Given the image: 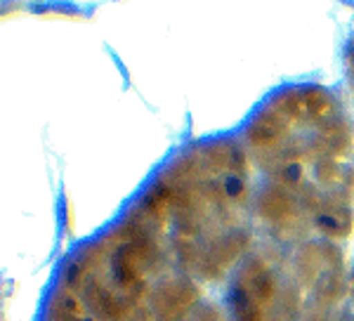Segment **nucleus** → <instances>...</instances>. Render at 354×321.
Masks as SVG:
<instances>
[{
    "instance_id": "nucleus-9",
    "label": "nucleus",
    "mask_w": 354,
    "mask_h": 321,
    "mask_svg": "<svg viewBox=\"0 0 354 321\" xmlns=\"http://www.w3.org/2000/svg\"><path fill=\"white\" fill-rule=\"evenodd\" d=\"M317 147L322 154H326V158H342L352 152V130L345 123V118H340L335 113L333 118H328L326 123H322L317 137Z\"/></svg>"
},
{
    "instance_id": "nucleus-4",
    "label": "nucleus",
    "mask_w": 354,
    "mask_h": 321,
    "mask_svg": "<svg viewBox=\"0 0 354 321\" xmlns=\"http://www.w3.org/2000/svg\"><path fill=\"white\" fill-rule=\"evenodd\" d=\"M317 229L324 232L326 237L342 239L347 234H352L354 215H352V196L347 194H330L328 199H324V205L317 215H314Z\"/></svg>"
},
{
    "instance_id": "nucleus-6",
    "label": "nucleus",
    "mask_w": 354,
    "mask_h": 321,
    "mask_svg": "<svg viewBox=\"0 0 354 321\" xmlns=\"http://www.w3.org/2000/svg\"><path fill=\"white\" fill-rule=\"evenodd\" d=\"M250 246V234L248 232H232L227 237H222L220 241H215L213 248L203 255L201 272H205L208 277H220L225 269H230L234 262L239 260L245 248Z\"/></svg>"
},
{
    "instance_id": "nucleus-14",
    "label": "nucleus",
    "mask_w": 354,
    "mask_h": 321,
    "mask_svg": "<svg viewBox=\"0 0 354 321\" xmlns=\"http://www.w3.org/2000/svg\"><path fill=\"white\" fill-rule=\"evenodd\" d=\"M302 97H305L307 118L314 123H326L328 118L335 116V100L326 88L312 85V88L302 90Z\"/></svg>"
},
{
    "instance_id": "nucleus-3",
    "label": "nucleus",
    "mask_w": 354,
    "mask_h": 321,
    "mask_svg": "<svg viewBox=\"0 0 354 321\" xmlns=\"http://www.w3.org/2000/svg\"><path fill=\"white\" fill-rule=\"evenodd\" d=\"M298 279L307 288H317V284L324 279V274L330 269H342V253L340 248L330 244H307L298 253Z\"/></svg>"
},
{
    "instance_id": "nucleus-2",
    "label": "nucleus",
    "mask_w": 354,
    "mask_h": 321,
    "mask_svg": "<svg viewBox=\"0 0 354 321\" xmlns=\"http://www.w3.org/2000/svg\"><path fill=\"white\" fill-rule=\"evenodd\" d=\"M234 288H239L245 297H250V300L262 309L274 305V300H277V295H279L277 277H274V272L262 260L245 262V265L239 269Z\"/></svg>"
},
{
    "instance_id": "nucleus-20",
    "label": "nucleus",
    "mask_w": 354,
    "mask_h": 321,
    "mask_svg": "<svg viewBox=\"0 0 354 321\" xmlns=\"http://www.w3.org/2000/svg\"><path fill=\"white\" fill-rule=\"evenodd\" d=\"M277 177H279V185L281 187H298L302 180V165L300 163H286L281 168H277Z\"/></svg>"
},
{
    "instance_id": "nucleus-18",
    "label": "nucleus",
    "mask_w": 354,
    "mask_h": 321,
    "mask_svg": "<svg viewBox=\"0 0 354 321\" xmlns=\"http://www.w3.org/2000/svg\"><path fill=\"white\" fill-rule=\"evenodd\" d=\"M317 180H319V185H324V187H335L342 180L340 165L335 163L333 158H326V156L319 158V163H317Z\"/></svg>"
},
{
    "instance_id": "nucleus-5",
    "label": "nucleus",
    "mask_w": 354,
    "mask_h": 321,
    "mask_svg": "<svg viewBox=\"0 0 354 321\" xmlns=\"http://www.w3.org/2000/svg\"><path fill=\"white\" fill-rule=\"evenodd\" d=\"M145 267L147 265L135 244L128 241V244L118 246L116 255H113V277H116V284L130 295V300H140L145 293V281H142Z\"/></svg>"
},
{
    "instance_id": "nucleus-7",
    "label": "nucleus",
    "mask_w": 354,
    "mask_h": 321,
    "mask_svg": "<svg viewBox=\"0 0 354 321\" xmlns=\"http://www.w3.org/2000/svg\"><path fill=\"white\" fill-rule=\"evenodd\" d=\"M288 130H290V123L272 107L255 116V120L248 125V130H245V137H248V142L255 149L267 152V149H272V147L279 149V145L286 140Z\"/></svg>"
},
{
    "instance_id": "nucleus-22",
    "label": "nucleus",
    "mask_w": 354,
    "mask_h": 321,
    "mask_svg": "<svg viewBox=\"0 0 354 321\" xmlns=\"http://www.w3.org/2000/svg\"><path fill=\"white\" fill-rule=\"evenodd\" d=\"M347 66H350V71H352V76H354V48L347 53Z\"/></svg>"
},
{
    "instance_id": "nucleus-21",
    "label": "nucleus",
    "mask_w": 354,
    "mask_h": 321,
    "mask_svg": "<svg viewBox=\"0 0 354 321\" xmlns=\"http://www.w3.org/2000/svg\"><path fill=\"white\" fill-rule=\"evenodd\" d=\"M328 312H330L328 302L319 300V297L314 295V300L310 302V307H307V312H305V321H328Z\"/></svg>"
},
{
    "instance_id": "nucleus-19",
    "label": "nucleus",
    "mask_w": 354,
    "mask_h": 321,
    "mask_svg": "<svg viewBox=\"0 0 354 321\" xmlns=\"http://www.w3.org/2000/svg\"><path fill=\"white\" fill-rule=\"evenodd\" d=\"M222 189H225V199H230V201H241L248 196V185H245V180L243 177H234L230 175L225 182H222Z\"/></svg>"
},
{
    "instance_id": "nucleus-8",
    "label": "nucleus",
    "mask_w": 354,
    "mask_h": 321,
    "mask_svg": "<svg viewBox=\"0 0 354 321\" xmlns=\"http://www.w3.org/2000/svg\"><path fill=\"white\" fill-rule=\"evenodd\" d=\"M83 293H85V302H88L97 317L109 319V321H123L128 317V305L97 277L85 286Z\"/></svg>"
},
{
    "instance_id": "nucleus-15",
    "label": "nucleus",
    "mask_w": 354,
    "mask_h": 321,
    "mask_svg": "<svg viewBox=\"0 0 354 321\" xmlns=\"http://www.w3.org/2000/svg\"><path fill=\"white\" fill-rule=\"evenodd\" d=\"M272 107L277 109L288 123H300V120L307 118V107H305L302 90H283V93L274 100Z\"/></svg>"
},
{
    "instance_id": "nucleus-13",
    "label": "nucleus",
    "mask_w": 354,
    "mask_h": 321,
    "mask_svg": "<svg viewBox=\"0 0 354 321\" xmlns=\"http://www.w3.org/2000/svg\"><path fill=\"white\" fill-rule=\"evenodd\" d=\"M50 314H53L55 321H97L95 317H90V312L85 309L81 297L66 288H62L59 293L53 297Z\"/></svg>"
},
{
    "instance_id": "nucleus-16",
    "label": "nucleus",
    "mask_w": 354,
    "mask_h": 321,
    "mask_svg": "<svg viewBox=\"0 0 354 321\" xmlns=\"http://www.w3.org/2000/svg\"><path fill=\"white\" fill-rule=\"evenodd\" d=\"M230 305L236 321H267L265 309L255 305L250 297H245L239 288H232L230 293Z\"/></svg>"
},
{
    "instance_id": "nucleus-23",
    "label": "nucleus",
    "mask_w": 354,
    "mask_h": 321,
    "mask_svg": "<svg viewBox=\"0 0 354 321\" xmlns=\"http://www.w3.org/2000/svg\"><path fill=\"white\" fill-rule=\"evenodd\" d=\"M352 291H354V286H352Z\"/></svg>"
},
{
    "instance_id": "nucleus-11",
    "label": "nucleus",
    "mask_w": 354,
    "mask_h": 321,
    "mask_svg": "<svg viewBox=\"0 0 354 321\" xmlns=\"http://www.w3.org/2000/svg\"><path fill=\"white\" fill-rule=\"evenodd\" d=\"M258 213L260 217H265V220L283 225V222L295 217V201L286 187H281V185L267 187L258 196Z\"/></svg>"
},
{
    "instance_id": "nucleus-1",
    "label": "nucleus",
    "mask_w": 354,
    "mask_h": 321,
    "mask_svg": "<svg viewBox=\"0 0 354 321\" xmlns=\"http://www.w3.org/2000/svg\"><path fill=\"white\" fill-rule=\"evenodd\" d=\"M201 291L196 284L187 279H170L153 293V312L161 321H180L189 309L196 305Z\"/></svg>"
},
{
    "instance_id": "nucleus-17",
    "label": "nucleus",
    "mask_w": 354,
    "mask_h": 321,
    "mask_svg": "<svg viewBox=\"0 0 354 321\" xmlns=\"http://www.w3.org/2000/svg\"><path fill=\"white\" fill-rule=\"evenodd\" d=\"M298 309H300V295L293 286H288V288L279 295V305L274 307L272 317L267 321H295Z\"/></svg>"
},
{
    "instance_id": "nucleus-10",
    "label": "nucleus",
    "mask_w": 354,
    "mask_h": 321,
    "mask_svg": "<svg viewBox=\"0 0 354 321\" xmlns=\"http://www.w3.org/2000/svg\"><path fill=\"white\" fill-rule=\"evenodd\" d=\"M104 255H106V248H102V246H90L81 257H76V260L64 269V288L73 291V293L83 291L85 286L95 279V272L102 267Z\"/></svg>"
},
{
    "instance_id": "nucleus-12",
    "label": "nucleus",
    "mask_w": 354,
    "mask_h": 321,
    "mask_svg": "<svg viewBox=\"0 0 354 321\" xmlns=\"http://www.w3.org/2000/svg\"><path fill=\"white\" fill-rule=\"evenodd\" d=\"M173 199H175V189L165 180L158 182L156 187H151L149 192H147L145 201H142V217H145L147 222H151V225L163 227Z\"/></svg>"
}]
</instances>
